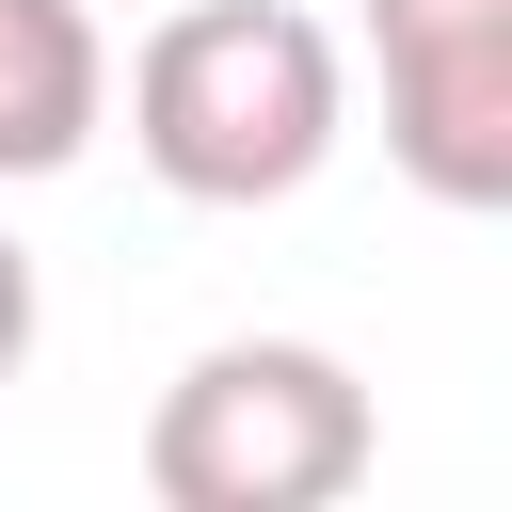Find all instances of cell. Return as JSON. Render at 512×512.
I'll use <instances>...</instances> for the list:
<instances>
[{
	"mask_svg": "<svg viewBox=\"0 0 512 512\" xmlns=\"http://www.w3.org/2000/svg\"><path fill=\"white\" fill-rule=\"evenodd\" d=\"M352 128V64L304 0H160L128 48V160L176 208H288Z\"/></svg>",
	"mask_w": 512,
	"mask_h": 512,
	"instance_id": "cell-1",
	"label": "cell"
},
{
	"mask_svg": "<svg viewBox=\"0 0 512 512\" xmlns=\"http://www.w3.org/2000/svg\"><path fill=\"white\" fill-rule=\"evenodd\" d=\"M368 448H384V416H368L352 352H320V336H208L144 400L160 512H336L368 480Z\"/></svg>",
	"mask_w": 512,
	"mask_h": 512,
	"instance_id": "cell-2",
	"label": "cell"
},
{
	"mask_svg": "<svg viewBox=\"0 0 512 512\" xmlns=\"http://www.w3.org/2000/svg\"><path fill=\"white\" fill-rule=\"evenodd\" d=\"M368 64H384V160L496 224L512 208V0H352Z\"/></svg>",
	"mask_w": 512,
	"mask_h": 512,
	"instance_id": "cell-3",
	"label": "cell"
},
{
	"mask_svg": "<svg viewBox=\"0 0 512 512\" xmlns=\"http://www.w3.org/2000/svg\"><path fill=\"white\" fill-rule=\"evenodd\" d=\"M112 128V32L96 0H0V192L64 176Z\"/></svg>",
	"mask_w": 512,
	"mask_h": 512,
	"instance_id": "cell-4",
	"label": "cell"
},
{
	"mask_svg": "<svg viewBox=\"0 0 512 512\" xmlns=\"http://www.w3.org/2000/svg\"><path fill=\"white\" fill-rule=\"evenodd\" d=\"M32 336H48V288H32V240L0 224V384L32 368Z\"/></svg>",
	"mask_w": 512,
	"mask_h": 512,
	"instance_id": "cell-5",
	"label": "cell"
}]
</instances>
